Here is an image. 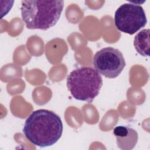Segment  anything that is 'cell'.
I'll return each instance as SVG.
<instances>
[{
	"label": "cell",
	"instance_id": "7a4b0ae2",
	"mask_svg": "<svg viewBox=\"0 0 150 150\" xmlns=\"http://www.w3.org/2000/svg\"><path fill=\"white\" fill-rule=\"evenodd\" d=\"M63 6V1H22V18L28 29L45 30L56 24Z\"/></svg>",
	"mask_w": 150,
	"mask_h": 150
},
{
	"label": "cell",
	"instance_id": "277c9868",
	"mask_svg": "<svg viewBox=\"0 0 150 150\" xmlns=\"http://www.w3.org/2000/svg\"><path fill=\"white\" fill-rule=\"evenodd\" d=\"M146 22L143 8L137 4H124L115 12V27L121 32L129 35H133L144 28Z\"/></svg>",
	"mask_w": 150,
	"mask_h": 150
},
{
	"label": "cell",
	"instance_id": "3957f363",
	"mask_svg": "<svg viewBox=\"0 0 150 150\" xmlns=\"http://www.w3.org/2000/svg\"><path fill=\"white\" fill-rule=\"evenodd\" d=\"M103 86L100 74L91 67H81L71 71L67 78V86L76 100L92 102Z\"/></svg>",
	"mask_w": 150,
	"mask_h": 150
},
{
	"label": "cell",
	"instance_id": "52a82bcc",
	"mask_svg": "<svg viewBox=\"0 0 150 150\" xmlns=\"http://www.w3.org/2000/svg\"><path fill=\"white\" fill-rule=\"evenodd\" d=\"M134 45L137 52L144 57L149 56V29H142L134 38Z\"/></svg>",
	"mask_w": 150,
	"mask_h": 150
},
{
	"label": "cell",
	"instance_id": "5b68a950",
	"mask_svg": "<svg viewBox=\"0 0 150 150\" xmlns=\"http://www.w3.org/2000/svg\"><path fill=\"white\" fill-rule=\"evenodd\" d=\"M93 62L96 70L109 79L118 76L125 66L122 53L112 47H104L97 52L93 56Z\"/></svg>",
	"mask_w": 150,
	"mask_h": 150
},
{
	"label": "cell",
	"instance_id": "8992f818",
	"mask_svg": "<svg viewBox=\"0 0 150 150\" xmlns=\"http://www.w3.org/2000/svg\"><path fill=\"white\" fill-rule=\"evenodd\" d=\"M113 134L116 137L118 148L121 149H132L138 141L137 131L127 126L119 125L115 127Z\"/></svg>",
	"mask_w": 150,
	"mask_h": 150
},
{
	"label": "cell",
	"instance_id": "6da1fadb",
	"mask_svg": "<svg viewBox=\"0 0 150 150\" xmlns=\"http://www.w3.org/2000/svg\"><path fill=\"white\" fill-rule=\"evenodd\" d=\"M23 132L35 145L50 146L61 138L63 124L60 117L54 112L45 109L37 110L26 119Z\"/></svg>",
	"mask_w": 150,
	"mask_h": 150
}]
</instances>
